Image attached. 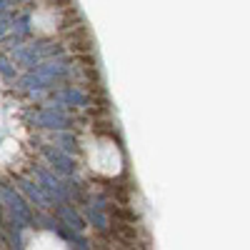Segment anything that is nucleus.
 <instances>
[{
  "label": "nucleus",
  "instance_id": "1",
  "mask_svg": "<svg viewBox=\"0 0 250 250\" xmlns=\"http://www.w3.org/2000/svg\"><path fill=\"white\" fill-rule=\"evenodd\" d=\"M28 120L35 125V128H48V130H58V133L70 128V118L60 105H48L43 110H33L28 115Z\"/></svg>",
  "mask_w": 250,
  "mask_h": 250
},
{
  "label": "nucleus",
  "instance_id": "2",
  "mask_svg": "<svg viewBox=\"0 0 250 250\" xmlns=\"http://www.w3.org/2000/svg\"><path fill=\"white\" fill-rule=\"evenodd\" d=\"M33 175H35V180H38V185L43 188V190L50 195V200L55 203H60V205H65V200L70 198V193H68V185L62 183V180H58L55 178V173H50V170H45V168H40V165H33Z\"/></svg>",
  "mask_w": 250,
  "mask_h": 250
},
{
  "label": "nucleus",
  "instance_id": "3",
  "mask_svg": "<svg viewBox=\"0 0 250 250\" xmlns=\"http://www.w3.org/2000/svg\"><path fill=\"white\" fill-rule=\"evenodd\" d=\"M15 185H18L20 193L28 195L30 203H38L40 210H53V208H55V203L50 200V195H48L38 183H33V180H28V178H23V175H15Z\"/></svg>",
  "mask_w": 250,
  "mask_h": 250
},
{
  "label": "nucleus",
  "instance_id": "4",
  "mask_svg": "<svg viewBox=\"0 0 250 250\" xmlns=\"http://www.w3.org/2000/svg\"><path fill=\"white\" fill-rule=\"evenodd\" d=\"M43 155L50 160L53 165V170H58L60 175H75V160L65 153V150H60V148H53V145H43Z\"/></svg>",
  "mask_w": 250,
  "mask_h": 250
},
{
  "label": "nucleus",
  "instance_id": "5",
  "mask_svg": "<svg viewBox=\"0 0 250 250\" xmlns=\"http://www.w3.org/2000/svg\"><path fill=\"white\" fill-rule=\"evenodd\" d=\"M55 220L70 233H83L85 230V218H83L73 205H58L55 208Z\"/></svg>",
  "mask_w": 250,
  "mask_h": 250
},
{
  "label": "nucleus",
  "instance_id": "6",
  "mask_svg": "<svg viewBox=\"0 0 250 250\" xmlns=\"http://www.w3.org/2000/svg\"><path fill=\"white\" fill-rule=\"evenodd\" d=\"M55 103H60V108L62 105H70V108H88L90 105V98L78 90V88H60L53 93V105Z\"/></svg>",
  "mask_w": 250,
  "mask_h": 250
},
{
  "label": "nucleus",
  "instance_id": "7",
  "mask_svg": "<svg viewBox=\"0 0 250 250\" xmlns=\"http://www.w3.org/2000/svg\"><path fill=\"white\" fill-rule=\"evenodd\" d=\"M13 33H15V43H18L20 38H25V35L30 33V15H28V13H25V15H20V18H15Z\"/></svg>",
  "mask_w": 250,
  "mask_h": 250
},
{
  "label": "nucleus",
  "instance_id": "8",
  "mask_svg": "<svg viewBox=\"0 0 250 250\" xmlns=\"http://www.w3.org/2000/svg\"><path fill=\"white\" fill-rule=\"evenodd\" d=\"M88 220L98 228V230H108V218L100 210H95V208H88Z\"/></svg>",
  "mask_w": 250,
  "mask_h": 250
},
{
  "label": "nucleus",
  "instance_id": "9",
  "mask_svg": "<svg viewBox=\"0 0 250 250\" xmlns=\"http://www.w3.org/2000/svg\"><path fill=\"white\" fill-rule=\"evenodd\" d=\"M0 75L15 78V65L10 62V58H5V55H0Z\"/></svg>",
  "mask_w": 250,
  "mask_h": 250
},
{
  "label": "nucleus",
  "instance_id": "10",
  "mask_svg": "<svg viewBox=\"0 0 250 250\" xmlns=\"http://www.w3.org/2000/svg\"><path fill=\"white\" fill-rule=\"evenodd\" d=\"M55 140L62 143V148H65V150H75V138H73V135H68V133H55ZM62 148H60V150H62Z\"/></svg>",
  "mask_w": 250,
  "mask_h": 250
},
{
  "label": "nucleus",
  "instance_id": "11",
  "mask_svg": "<svg viewBox=\"0 0 250 250\" xmlns=\"http://www.w3.org/2000/svg\"><path fill=\"white\" fill-rule=\"evenodd\" d=\"M8 33V18H0V38Z\"/></svg>",
  "mask_w": 250,
  "mask_h": 250
}]
</instances>
